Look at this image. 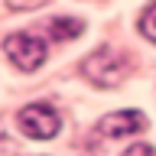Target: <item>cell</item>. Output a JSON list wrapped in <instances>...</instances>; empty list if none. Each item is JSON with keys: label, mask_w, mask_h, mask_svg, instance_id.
Returning a JSON list of instances; mask_svg holds the SVG:
<instances>
[{"label": "cell", "mask_w": 156, "mask_h": 156, "mask_svg": "<svg viewBox=\"0 0 156 156\" xmlns=\"http://www.w3.org/2000/svg\"><path fill=\"white\" fill-rule=\"evenodd\" d=\"M146 127V117L140 111H114L101 120V133L104 136H124V133H140Z\"/></svg>", "instance_id": "277c9868"}, {"label": "cell", "mask_w": 156, "mask_h": 156, "mask_svg": "<svg viewBox=\"0 0 156 156\" xmlns=\"http://www.w3.org/2000/svg\"><path fill=\"white\" fill-rule=\"evenodd\" d=\"M16 124H20V130L26 136H33V140H52V136L58 133V114H55V107H49V104L23 107L20 117H16Z\"/></svg>", "instance_id": "3957f363"}, {"label": "cell", "mask_w": 156, "mask_h": 156, "mask_svg": "<svg viewBox=\"0 0 156 156\" xmlns=\"http://www.w3.org/2000/svg\"><path fill=\"white\" fill-rule=\"evenodd\" d=\"M127 68H130V62H127L124 55L111 52V49H98V52H91V55L81 62L85 78H91V81L101 85V88H117L124 81Z\"/></svg>", "instance_id": "6da1fadb"}, {"label": "cell", "mask_w": 156, "mask_h": 156, "mask_svg": "<svg viewBox=\"0 0 156 156\" xmlns=\"http://www.w3.org/2000/svg\"><path fill=\"white\" fill-rule=\"evenodd\" d=\"M46 33L49 39H55V42H62V39H75L85 33V23L81 20H72V16H55L46 23Z\"/></svg>", "instance_id": "5b68a950"}, {"label": "cell", "mask_w": 156, "mask_h": 156, "mask_svg": "<svg viewBox=\"0 0 156 156\" xmlns=\"http://www.w3.org/2000/svg\"><path fill=\"white\" fill-rule=\"evenodd\" d=\"M3 52H7L10 62L16 68H23V72H36V68L46 62V55H49L46 42L39 36H33V33H13V36H7Z\"/></svg>", "instance_id": "7a4b0ae2"}, {"label": "cell", "mask_w": 156, "mask_h": 156, "mask_svg": "<svg viewBox=\"0 0 156 156\" xmlns=\"http://www.w3.org/2000/svg\"><path fill=\"white\" fill-rule=\"evenodd\" d=\"M13 10H39V7H46L49 0H7Z\"/></svg>", "instance_id": "ba28073f"}, {"label": "cell", "mask_w": 156, "mask_h": 156, "mask_svg": "<svg viewBox=\"0 0 156 156\" xmlns=\"http://www.w3.org/2000/svg\"><path fill=\"white\" fill-rule=\"evenodd\" d=\"M120 156H156V150H153L150 143H133L130 150H124Z\"/></svg>", "instance_id": "52a82bcc"}, {"label": "cell", "mask_w": 156, "mask_h": 156, "mask_svg": "<svg viewBox=\"0 0 156 156\" xmlns=\"http://www.w3.org/2000/svg\"><path fill=\"white\" fill-rule=\"evenodd\" d=\"M140 33H143L150 42H156V3L143 10V16H140Z\"/></svg>", "instance_id": "8992f818"}]
</instances>
